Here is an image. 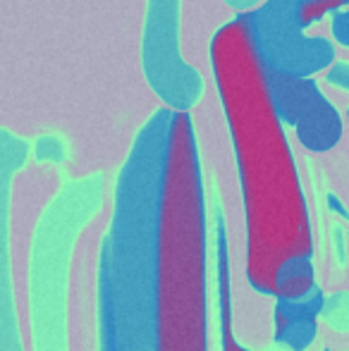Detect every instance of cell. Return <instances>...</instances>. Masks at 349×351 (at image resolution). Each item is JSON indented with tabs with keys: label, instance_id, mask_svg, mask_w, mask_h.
<instances>
[{
	"label": "cell",
	"instance_id": "obj_1",
	"mask_svg": "<svg viewBox=\"0 0 349 351\" xmlns=\"http://www.w3.org/2000/svg\"><path fill=\"white\" fill-rule=\"evenodd\" d=\"M210 65L237 158L247 278L258 294L273 299L304 296L318 287L311 217L270 67L249 19H234L215 34Z\"/></svg>",
	"mask_w": 349,
	"mask_h": 351
},
{
	"label": "cell",
	"instance_id": "obj_2",
	"mask_svg": "<svg viewBox=\"0 0 349 351\" xmlns=\"http://www.w3.org/2000/svg\"><path fill=\"white\" fill-rule=\"evenodd\" d=\"M173 108L139 132L115 186L98 268L101 351H154V254Z\"/></svg>",
	"mask_w": 349,
	"mask_h": 351
},
{
	"label": "cell",
	"instance_id": "obj_3",
	"mask_svg": "<svg viewBox=\"0 0 349 351\" xmlns=\"http://www.w3.org/2000/svg\"><path fill=\"white\" fill-rule=\"evenodd\" d=\"M154 351H208V225L199 148L173 110L154 254Z\"/></svg>",
	"mask_w": 349,
	"mask_h": 351
},
{
	"label": "cell",
	"instance_id": "obj_4",
	"mask_svg": "<svg viewBox=\"0 0 349 351\" xmlns=\"http://www.w3.org/2000/svg\"><path fill=\"white\" fill-rule=\"evenodd\" d=\"M270 84L278 110L285 122L297 130L299 141L311 151H330L342 136V120L323 101L309 79H292L280 70H270Z\"/></svg>",
	"mask_w": 349,
	"mask_h": 351
},
{
	"label": "cell",
	"instance_id": "obj_5",
	"mask_svg": "<svg viewBox=\"0 0 349 351\" xmlns=\"http://www.w3.org/2000/svg\"><path fill=\"white\" fill-rule=\"evenodd\" d=\"M321 311V287H316L304 296H280V299H275V342L289 351H306L316 342Z\"/></svg>",
	"mask_w": 349,
	"mask_h": 351
},
{
	"label": "cell",
	"instance_id": "obj_6",
	"mask_svg": "<svg viewBox=\"0 0 349 351\" xmlns=\"http://www.w3.org/2000/svg\"><path fill=\"white\" fill-rule=\"evenodd\" d=\"M215 268H218V306H220V351H249L234 337L232 325V287H230V249L225 222L218 217L215 227Z\"/></svg>",
	"mask_w": 349,
	"mask_h": 351
},
{
	"label": "cell",
	"instance_id": "obj_7",
	"mask_svg": "<svg viewBox=\"0 0 349 351\" xmlns=\"http://www.w3.org/2000/svg\"><path fill=\"white\" fill-rule=\"evenodd\" d=\"M326 351H330V349H326Z\"/></svg>",
	"mask_w": 349,
	"mask_h": 351
},
{
	"label": "cell",
	"instance_id": "obj_8",
	"mask_svg": "<svg viewBox=\"0 0 349 351\" xmlns=\"http://www.w3.org/2000/svg\"><path fill=\"white\" fill-rule=\"evenodd\" d=\"M347 115H349V112H347Z\"/></svg>",
	"mask_w": 349,
	"mask_h": 351
}]
</instances>
